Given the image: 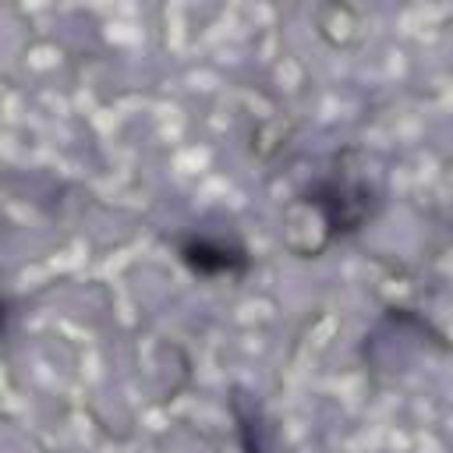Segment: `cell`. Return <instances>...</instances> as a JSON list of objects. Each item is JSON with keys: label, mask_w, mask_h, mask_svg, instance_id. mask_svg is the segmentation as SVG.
<instances>
[{"label": "cell", "mask_w": 453, "mask_h": 453, "mask_svg": "<svg viewBox=\"0 0 453 453\" xmlns=\"http://www.w3.org/2000/svg\"><path fill=\"white\" fill-rule=\"evenodd\" d=\"M308 202L322 212V223L329 226V237H343V234L361 230V223L372 216V205H375L368 184L347 180V177H329V180L315 184Z\"/></svg>", "instance_id": "obj_1"}, {"label": "cell", "mask_w": 453, "mask_h": 453, "mask_svg": "<svg viewBox=\"0 0 453 453\" xmlns=\"http://www.w3.org/2000/svg\"><path fill=\"white\" fill-rule=\"evenodd\" d=\"M177 255L191 273H198L205 280L241 276L251 265V258H248L241 241L219 237V234H205V230H188L184 237H177Z\"/></svg>", "instance_id": "obj_2"}]
</instances>
